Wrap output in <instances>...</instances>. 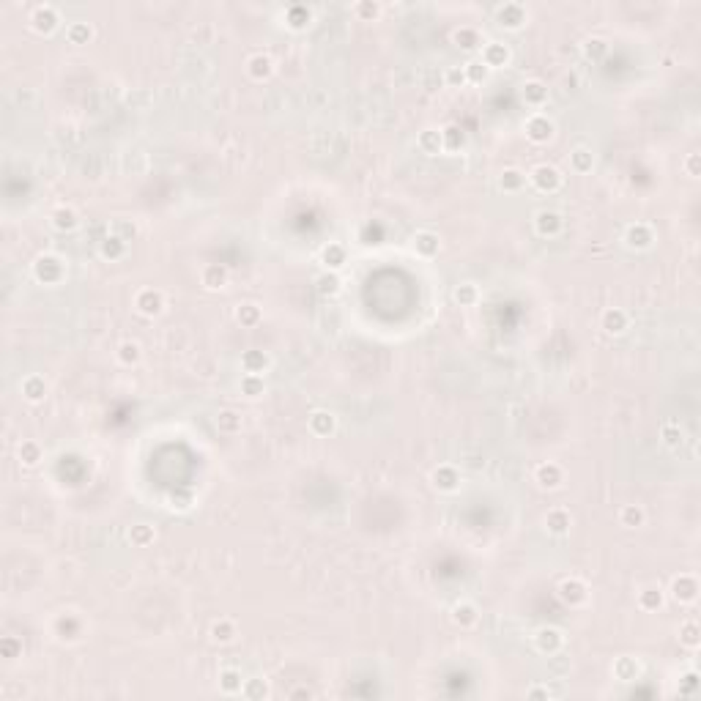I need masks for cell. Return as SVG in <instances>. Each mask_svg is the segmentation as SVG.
Segmentation results:
<instances>
[{"instance_id": "obj_1", "label": "cell", "mask_w": 701, "mask_h": 701, "mask_svg": "<svg viewBox=\"0 0 701 701\" xmlns=\"http://www.w3.org/2000/svg\"><path fill=\"white\" fill-rule=\"evenodd\" d=\"M33 274H36V279H38V282H44V285H58V282L66 277V263H63L58 255L44 252V255H38V257H36V263H33Z\"/></svg>"}, {"instance_id": "obj_2", "label": "cell", "mask_w": 701, "mask_h": 701, "mask_svg": "<svg viewBox=\"0 0 701 701\" xmlns=\"http://www.w3.org/2000/svg\"><path fill=\"white\" fill-rule=\"evenodd\" d=\"M523 132H526L529 143H534V146H545V143H551V140H553V135H556V124H553L545 113H534V115H529V118H526Z\"/></svg>"}, {"instance_id": "obj_3", "label": "cell", "mask_w": 701, "mask_h": 701, "mask_svg": "<svg viewBox=\"0 0 701 701\" xmlns=\"http://www.w3.org/2000/svg\"><path fill=\"white\" fill-rule=\"evenodd\" d=\"M529 181H531L534 189H540V192H545V195H553V192L562 187V173H559L553 165H537V168H531Z\"/></svg>"}, {"instance_id": "obj_4", "label": "cell", "mask_w": 701, "mask_h": 701, "mask_svg": "<svg viewBox=\"0 0 701 701\" xmlns=\"http://www.w3.org/2000/svg\"><path fill=\"white\" fill-rule=\"evenodd\" d=\"M669 592H671V597H674L680 606L696 603V597H699V578H696L693 573H680V575L671 581Z\"/></svg>"}, {"instance_id": "obj_5", "label": "cell", "mask_w": 701, "mask_h": 701, "mask_svg": "<svg viewBox=\"0 0 701 701\" xmlns=\"http://www.w3.org/2000/svg\"><path fill=\"white\" fill-rule=\"evenodd\" d=\"M476 58H479L487 69H504V66H509L512 52H509V47H507L504 41H485Z\"/></svg>"}, {"instance_id": "obj_6", "label": "cell", "mask_w": 701, "mask_h": 701, "mask_svg": "<svg viewBox=\"0 0 701 701\" xmlns=\"http://www.w3.org/2000/svg\"><path fill=\"white\" fill-rule=\"evenodd\" d=\"M135 310H137L140 315H146V318H157V315L165 310V296H162V290H157V288H143V290H137V296H135Z\"/></svg>"}, {"instance_id": "obj_7", "label": "cell", "mask_w": 701, "mask_h": 701, "mask_svg": "<svg viewBox=\"0 0 701 701\" xmlns=\"http://www.w3.org/2000/svg\"><path fill=\"white\" fill-rule=\"evenodd\" d=\"M559 597H562V603H567L570 608H575V606H584L586 603V597H589V586L581 581V578H564L562 584H559Z\"/></svg>"}, {"instance_id": "obj_8", "label": "cell", "mask_w": 701, "mask_h": 701, "mask_svg": "<svg viewBox=\"0 0 701 701\" xmlns=\"http://www.w3.org/2000/svg\"><path fill=\"white\" fill-rule=\"evenodd\" d=\"M430 482H433V487L441 490V493H455V490L461 487V471L452 466V463H441V466L433 468Z\"/></svg>"}, {"instance_id": "obj_9", "label": "cell", "mask_w": 701, "mask_h": 701, "mask_svg": "<svg viewBox=\"0 0 701 701\" xmlns=\"http://www.w3.org/2000/svg\"><path fill=\"white\" fill-rule=\"evenodd\" d=\"M58 22H60V14H58V8L49 5V3L36 5L33 14H30V25H33L36 33H52V30L58 27Z\"/></svg>"}, {"instance_id": "obj_10", "label": "cell", "mask_w": 701, "mask_h": 701, "mask_svg": "<svg viewBox=\"0 0 701 701\" xmlns=\"http://www.w3.org/2000/svg\"><path fill=\"white\" fill-rule=\"evenodd\" d=\"M562 228H564V220H562V214H559V211H553V209H542V211H537V214H534V231H537V235H542V238H553V235L562 233Z\"/></svg>"}, {"instance_id": "obj_11", "label": "cell", "mask_w": 701, "mask_h": 701, "mask_svg": "<svg viewBox=\"0 0 701 701\" xmlns=\"http://www.w3.org/2000/svg\"><path fill=\"white\" fill-rule=\"evenodd\" d=\"M526 8L520 5V3H504V5H498L496 8V22L501 25V27H507V30H518V27H523L526 25Z\"/></svg>"}, {"instance_id": "obj_12", "label": "cell", "mask_w": 701, "mask_h": 701, "mask_svg": "<svg viewBox=\"0 0 701 701\" xmlns=\"http://www.w3.org/2000/svg\"><path fill=\"white\" fill-rule=\"evenodd\" d=\"M534 479H537V485L542 490H556L564 482V468L559 466V463H553V461L540 463V466L534 468Z\"/></svg>"}, {"instance_id": "obj_13", "label": "cell", "mask_w": 701, "mask_h": 701, "mask_svg": "<svg viewBox=\"0 0 701 701\" xmlns=\"http://www.w3.org/2000/svg\"><path fill=\"white\" fill-rule=\"evenodd\" d=\"M625 244H628L630 249H650V246L655 244V231H652V225H647V222H633V225H628V231H625Z\"/></svg>"}, {"instance_id": "obj_14", "label": "cell", "mask_w": 701, "mask_h": 701, "mask_svg": "<svg viewBox=\"0 0 701 701\" xmlns=\"http://www.w3.org/2000/svg\"><path fill=\"white\" fill-rule=\"evenodd\" d=\"M307 428H310V433H312V436L326 439V436H332V433H334V428H337V417H334L329 409H315V411L310 414V420H307Z\"/></svg>"}, {"instance_id": "obj_15", "label": "cell", "mask_w": 701, "mask_h": 701, "mask_svg": "<svg viewBox=\"0 0 701 701\" xmlns=\"http://www.w3.org/2000/svg\"><path fill=\"white\" fill-rule=\"evenodd\" d=\"M628 326H630V315L622 307H608L600 315V329L606 334H622V332H628Z\"/></svg>"}, {"instance_id": "obj_16", "label": "cell", "mask_w": 701, "mask_h": 701, "mask_svg": "<svg viewBox=\"0 0 701 701\" xmlns=\"http://www.w3.org/2000/svg\"><path fill=\"white\" fill-rule=\"evenodd\" d=\"M542 523H545V529H548L553 537H564V534L570 531V526H573V515H570V509H564V507H553V509L545 512Z\"/></svg>"}, {"instance_id": "obj_17", "label": "cell", "mask_w": 701, "mask_h": 701, "mask_svg": "<svg viewBox=\"0 0 701 701\" xmlns=\"http://www.w3.org/2000/svg\"><path fill=\"white\" fill-rule=\"evenodd\" d=\"M548 85L542 80H526L520 85V99L529 104V107H545L548 104Z\"/></svg>"}, {"instance_id": "obj_18", "label": "cell", "mask_w": 701, "mask_h": 701, "mask_svg": "<svg viewBox=\"0 0 701 701\" xmlns=\"http://www.w3.org/2000/svg\"><path fill=\"white\" fill-rule=\"evenodd\" d=\"M411 246H414V252L422 255V257H436L439 249H441V238H439V233H433V231H417V233L411 235Z\"/></svg>"}, {"instance_id": "obj_19", "label": "cell", "mask_w": 701, "mask_h": 701, "mask_svg": "<svg viewBox=\"0 0 701 701\" xmlns=\"http://www.w3.org/2000/svg\"><path fill=\"white\" fill-rule=\"evenodd\" d=\"M534 644H537V650H540L542 655H553V652L562 650L564 636H562V630H556V628H540L537 636H534Z\"/></svg>"}, {"instance_id": "obj_20", "label": "cell", "mask_w": 701, "mask_h": 701, "mask_svg": "<svg viewBox=\"0 0 701 701\" xmlns=\"http://www.w3.org/2000/svg\"><path fill=\"white\" fill-rule=\"evenodd\" d=\"M271 71H274V60H271L268 55L255 52V55H249V58H246V74H249L252 80L263 82V80H268V77H271Z\"/></svg>"}, {"instance_id": "obj_21", "label": "cell", "mask_w": 701, "mask_h": 701, "mask_svg": "<svg viewBox=\"0 0 701 701\" xmlns=\"http://www.w3.org/2000/svg\"><path fill=\"white\" fill-rule=\"evenodd\" d=\"M526 181H529V176H526L523 170H518V168H504L501 176H498V189L507 192V195H518V192L526 187Z\"/></svg>"}, {"instance_id": "obj_22", "label": "cell", "mask_w": 701, "mask_h": 701, "mask_svg": "<svg viewBox=\"0 0 701 701\" xmlns=\"http://www.w3.org/2000/svg\"><path fill=\"white\" fill-rule=\"evenodd\" d=\"M200 282H203L206 290H222L228 285V268L220 266V263H209L200 271Z\"/></svg>"}, {"instance_id": "obj_23", "label": "cell", "mask_w": 701, "mask_h": 701, "mask_svg": "<svg viewBox=\"0 0 701 701\" xmlns=\"http://www.w3.org/2000/svg\"><path fill=\"white\" fill-rule=\"evenodd\" d=\"M47 392H49V387H47V381H44V376H25L22 378V398L27 400V403H41L44 398H47Z\"/></svg>"}, {"instance_id": "obj_24", "label": "cell", "mask_w": 701, "mask_h": 701, "mask_svg": "<svg viewBox=\"0 0 701 701\" xmlns=\"http://www.w3.org/2000/svg\"><path fill=\"white\" fill-rule=\"evenodd\" d=\"M636 603H639V608H641V611H647V614L660 611V608H663V603H666V592H663L660 586H644V589L639 592Z\"/></svg>"}, {"instance_id": "obj_25", "label": "cell", "mask_w": 701, "mask_h": 701, "mask_svg": "<svg viewBox=\"0 0 701 701\" xmlns=\"http://www.w3.org/2000/svg\"><path fill=\"white\" fill-rule=\"evenodd\" d=\"M49 220H52V228L60 231V233H69V231H74L80 225V214L71 206H58Z\"/></svg>"}, {"instance_id": "obj_26", "label": "cell", "mask_w": 701, "mask_h": 701, "mask_svg": "<svg viewBox=\"0 0 701 701\" xmlns=\"http://www.w3.org/2000/svg\"><path fill=\"white\" fill-rule=\"evenodd\" d=\"M345 257H348V252H345V246H343V244H337V241H329V244L323 246V252H321V263L326 266V271H337V268H343Z\"/></svg>"}, {"instance_id": "obj_27", "label": "cell", "mask_w": 701, "mask_h": 701, "mask_svg": "<svg viewBox=\"0 0 701 701\" xmlns=\"http://www.w3.org/2000/svg\"><path fill=\"white\" fill-rule=\"evenodd\" d=\"M271 359L263 354V351H244L241 354V370L244 373H252V376H263L268 370Z\"/></svg>"}, {"instance_id": "obj_28", "label": "cell", "mask_w": 701, "mask_h": 701, "mask_svg": "<svg viewBox=\"0 0 701 701\" xmlns=\"http://www.w3.org/2000/svg\"><path fill=\"white\" fill-rule=\"evenodd\" d=\"M476 619H479V608H476L474 603L461 600V603L452 606V622H455L458 628H474Z\"/></svg>"}, {"instance_id": "obj_29", "label": "cell", "mask_w": 701, "mask_h": 701, "mask_svg": "<svg viewBox=\"0 0 701 701\" xmlns=\"http://www.w3.org/2000/svg\"><path fill=\"white\" fill-rule=\"evenodd\" d=\"M417 146L422 154L428 157H436L444 151V143H441V129H422L420 137H417Z\"/></svg>"}, {"instance_id": "obj_30", "label": "cell", "mask_w": 701, "mask_h": 701, "mask_svg": "<svg viewBox=\"0 0 701 701\" xmlns=\"http://www.w3.org/2000/svg\"><path fill=\"white\" fill-rule=\"evenodd\" d=\"M126 244L129 241H124L121 235L110 233L102 238V244H99V252H102V257L104 260H121L124 255H126Z\"/></svg>"}, {"instance_id": "obj_31", "label": "cell", "mask_w": 701, "mask_h": 701, "mask_svg": "<svg viewBox=\"0 0 701 701\" xmlns=\"http://www.w3.org/2000/svg\"><path fill=\"white\" fill-rule=\"evenodd\" d=\"M209 636H211V641L214 644H231L235 641V636H238V628H235L233 619H217L214 625H211V630H209Z\"/></svg>"}, {"instance_id": "obj_32", "label": "cell", "mask_w": 701, "mask_h": 701, "mask_svg": "<svg viewBox=\"0 0 701 701\" xmlns=\"http://www.w3.org/2000/svg\"><path fill=\"white\" fill-rule=\"evenodd\" d=\"M16 458H19V463H22V466H38V463H41V458H44V450H41V444H38V441L25 439V441L16 447Z\"/></svg>"}, {"instance_id": "obj_33", "label": "cell", "mask_w": 701, "mask_h": 701, "mask_svg": "<svg viewBox=\"0 0 701 701\" xmlns=\"http://www.w3.org/2000/svg\"><path fill=\"white\" fill-rule=\"evenodd\" d=\"M619 523H622L625 529H641V526L647 523L644 507H641V504H625V507L619 509Z\"/></svg>"}, {"instance_id": "obj_34", "label": "cell", "mask_w": 701, "mask_h": 701, "mask_svg": "<svg viewBox=\"0 0 701 701\" xmlns=\"http://www.w3.org/2000/svg\"><path fill=\"white\" fill-rule=\"evenodd\" d=\"M80 630H82V622L77 617H71V614H63V617L55 619V633L63 641H74L80 636Z\"/></svg>"}, {"instance_id": "obj_35", "label": "cell", "mask_w": 701, "mask_h": 701, "mask_svg": "<svg viewBox=\"0 0 701 701\" xmlns=\"http://www.w3.org/2000/svg\"><path fill=\"white\" fill-rule=\"evenodd\" d=\"M452 41H455L461 49H466V52H479V49H482V36H479V30H474V27H458V30L452 33Z\"/></svg>"}, {"instance_id": "obj_36", "label": "cell", "mask_w": 701, "mask_h": 701, "mask_svg": "<svg viewBox=\"0 0 701 701\" xmlns=\"http://www.w3.org/2000/svg\"><path fill=\"white\" fill-rule=\"evenodd\" d=\"M244 677H241V671L238 669H222L220 671V691L225 693V696H235V693H241L244 691Z\"/></svg>"}, {"instance_id": "obj_37", "label": "cell", "mask_w": 701, "mask_h": 701, "mask_svg": "<svg viewBox=\"0 0 701 701\" xmlns=\"http://www.w3.org/2000/svg\"><path fill=\"white\" fill-rule=\"evenodd\" d=\"M680 644L688 650H699L701 647V628L696 619H685L680 625Z\"/></svg>"}, {"instance_id": "obj_38", "label": "cell", "mask_w": 701, "mask_h": 701, "mask_svg": "<svg viewBox=\"0 0 701 701\" xmlns=\"http://www.w3.org/2000/svg\"><path fill=\"white\" fill-rule=\"evenodd\" d=\"M570 165H573V170L575 173H589L592 168H595V154H592V148H586V146H578L573 154H570Z\"/></svg>"}, {"instance_id": "obj_39", "label": "cell", "mask_w": 701, "mask_h": 701, "mask_svg": "<svg viewBox=\"0 0 701 701\" xmlns=\"http://www.w3.org/2000/svg\"><path fill=\"white\" fill-rule=\"evenodd\" d=\"M115 356H118V362H121V365L132 367V365H137V362L143 359V348H140V343H135V340H124V343L118 345Z\"/></svg>"}, {"instance_id": "obj_40", "label": "cell", "mask_w": 701, "mask_h": 701, "mask_svg": "<svg viewBox=\"0 0 701 701\" xmlns=\"http://www.w3.org/2000/svg\"><path fill=\"white\" fill-rule=\"evenodd\" d=\"M463 74H466V82H471V85H482V82L487 80L490 69H487L479 58H471V60L463 63Z\"/></svg>"}, {"instance_id": "obj_41", "label": "cell", "mask_w": 701, "mask_h": 701, "mask_svg": "<svg viewBox=\"0 0 701 701\" xmlns=\"http://www.w3.org/2000/svg\"><path fill=\"white\" fill-rule=\"evenodd\" d=\"M66 38H69L71 44L82 47V44H88V41L93 38V27H91L88 22H71V25L66 27Z\"/></svg>"}, {"instance_id": "obj_42", "label": "cell", "mask_w": 701, "mask_h": 701, "mask_svg": "<svg viewBox=\"0 0 701 701\" xmlns=\"http://www.w3.org/2000/svg\"><path fill=\"white\" fill-rule=\"evenodd\" d=\"M441 143H444V151H461L466 146V135L461 126L452 124V126L441 129Z\"/></svg>"}, {"instance_id": "obj_43", "label": "cell", "mask_w": 701, "mask_h": 701, "mask_svg": "<svg viewBox=\"0 0 701 701\" xmlns=\"http://www.w3.org/2000/svg\"><path fill=\"white\" fill-rule=\"evenodd\" d=\"M340 277H337V271H323L318 279H315V290L321 293V296H337L340 293Z\"/></svg>"}, {"instance_id": "obj_44", "label": "cell", "mask_w": 701, "mask_h": 701, "mask_svg": "<svg viewBox=\"0 0 701 701\" xmlns=\"http://www.w3.org/2000/svg\"><path fill=\"white\" fill-rule=\"evenodd\" d=\"M260 307L257 304H252V301H246V304H238V310H235V321L241 323V326H246V329H252V326H257L260 323Z\"/></svg>"}, {"instance_id": "obj_45", "label": "cell", "mask_w": 701, "mask_h": 701, "mask_svg": "<svg viewBox=\"0 0 701 701\" xmlns=\"http://www.w3.org/2000/svg\"><path fill=\"white\" fill-rule=\"evenodd\" d=\"M639 671H641V666H639V660H633V658H619V660L614 663V677L622 680V682L636 680Z\"/></svg>"}, {"instance_id": "obj_46", "label": "cell", "mask_w": 701, "mask_h": 701, "mask_svg": "<svg viewBox=\"0 0 701 701\" xmlns=\"http://www.w3.org/2000/svg\"><path fill=\"white\" fill-rule=\"evenodd\" d=\"M660 439H663V444H666L669 450H677V447L685 441V433H682L680 422H663V428H660Z\"/></svg>"}, {"instance_id": "obj_47", "label": "cell", "mask_w": 701, "mask_h": 701, "mask_svg": "<svg viewBox=\"0 0 701 701\" xmlns=\"http://www.w3.org/2000/svg\"><path fill=\"white\" fill-rule=\"evenodd\" d=\"M452 299H455L461 307H474V304L479 301V288H476L474 282H461V285L455 288Z\"/></svg>"}, {"instance_id": "obj_48", "label": "cell", "mask_w": 701, "mask_h": 701, "mask_svg": "<svg viewBox=\"0 0 701 701\" xmlns=\"http://www.w3.org/2000/svg\"><path fill=\"white\" fill-rule=\"evenodd\" d=\"M263 392H266L263 376H252V373H244V376H241V395H246V398H260Z\"/></svg>"}, {"instance_id": "obj_49", "label": "cell", "mask_w": 701, "mask_h": 701, "mask_svg": "<svg viewBox=\"0 0 701 701\" xmlns=\"http://www.w3.org/2000/svg\"><path fill=\"white\" fill-rule=\"evenodd\" d=\"M310 19H312V11L307 5H290L288 8V25L293 30H304L310 25Z\"/></svg>"}, {"instance_id": "obj_50", "label": "cell", "mask_w": 701, "mask_h": 701, "mask_svg": "<svg viewBox=\"0 0 701 701\" xmlns=\"http://www.w3.org/2000/svg\"><path fill=\"white\" fill-rule=\"evenodd\" d=\"M584 55H586L589 60H603V58L608 55V41L600 38V36L586 38V41H584Z\"/></svg>"}, {"instance_id": "obj_51", "label": "cell", "mask_w": 701, "mask_h": 701, "mask_svg": "<svg viewBox=\"0 0 701 701\" xmlns=\"http://www.w3.org/2000/svg\"><path fill=\"white\" fill-rule=\"evenodd\" d=\"M217 428L222 430V433H238L241 430V414L238 411H231V409H225V411H220V417H217Z\"/></svg>"}, {"instance_id": "obj_52", "label": "cell", "mask_w": 701, "mask_h": 701, "mask_svg": "<svg viewBox=\"0 0 701 701\" xmlns=\"http://www.w3.org/2000/svg\"><path fill=\"white\" fill-rule=\"evenodd\" d=\"M154 529L148 526V523H137V526H132V531H129V540H132V545H137V548H146V545H151L154 542Z\"/></svg>"}, {"instance_id": "obj_53", "label": "cell", "mask_w": 701, "mask_h": 701, "mask_svg": "<svg viewBox=\"0 0 701 701\" xmlns=\"http://www.w3.org/2000/svg\"><path fill=\"white\" fill-rule=\"evenodd\" d=\"M354 11H356V16H359V19L370 22V19H376V16L381 14V5H378V3H373V0H365V3H356V5H354Z\"/></svg>"}, {"instance_id": "obj_54", "label": "cell", "mask_w": 701, "mask_h": 701, "mask_svg": "<svg viewBox=\"0 0 701 701\" xmlns=\"http://www.w3.org/2000/svg\"><path fill=\"white\" fill-rule=\"evenodd\" d=\"M241 693H244L246 699H263V696H268V691H266V682H263V680H246Z\"/></svg>"}, {"instance_id": "obj_55", "label": "cell", "mask_w": 701, "mask_h": 701, "mask_svg": "<svg viewBox=\"0 0 701 701\" xmlns=\"http://www.w3.org/2000/svg\"><path fill=\"white\" fill-rule=\"evenodd\" d=\"M19 652H22V644H19L14 636H5V639L0 641V655H3L5 660H14Z\"/></svg>"}, {"instance_id": "obj_56", "label": "cell", "mask_w": 701, "mask_h": 701, "mask_svg": "<svg viewBox=\"0 0 701 701\" xmlns=\"http://www.w3.org/2000/svg\"><path fill=\"white\" fill-rule=\"evenodd\" d=\"M113 233L121 235L124 241H132V238L137 235V225H135V222H126V220H115V225H113Z\"/></svg>"}, {"instance_id": "obj_57", "label": "cell", "mask_w": 701, "mask_h": 701, "mask_svg": "<svg viewBox=\"0 0 701 701\" xmlns=\"http://www.w3.org/2000/svg\"><path fill=\"white\" fill-rule=\"evenodd\" d=\"M447 85H450V88H461V85H466L463 66H452V69H447Z\"/></svg>"}, {"instance_id": "obj_58", "label": "cell", "mask_w": 701, "mask_h": 701, "mask_svg": "<svg viewBox=\"0 0 701 701\" xmlns=\"http://www.w3.org/2000/svg\"><path fill=\"white\" fill-rule=\"evenodd\" d=\"M685 168H688V176L691 179H699V154H691L685 159Z\"/></svg>"}, {"instance_id": "obj_59", "label": "cell", "mask_w": 701, "mask_h": 701, "mask_svg": "<svg viewBox=\"0 0 701 701\" xmlns=\"http://www.w3.org/2000/svg\"><path fill=\"white\" fill-rule=\"evenodd\" d=\"M526 696L529 699H551V691L548 688H537V685H531L529 691H526Z\"/></svg>"}]
</instances>
